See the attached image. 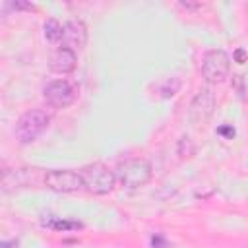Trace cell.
I'll return each mask as SVG.
<instances>
[{
	"mask_svg": "<svg viewBox=\"0 0 248 248\" xmlns=\"http://www.w3.org/2000/svg\"><path fill=\"white\" fill-rule=\"evenodd\" d=\"M43 184L48 190H52V192L70 194V192H78V190L83 188V178L76 170L62 169V170H48V172H45Z\"/></svg>",
	"mask_w": 248,
	"mask_h": 248,
	"instance_id": "obj_5",
	"label": "cell"
},
{
	"mask_svg": "<svg viewBox=\"0 0 248 248\" xmlns=\"http://www.w3.org/2000/svg\"><path fill=\"white\" fill-rule=\"evenodd\" d=\"M43 225L46 229H52V231H78V229H83V225L79 221H70V219H60V217L43 219Z\"/></svg>",
	"mask_w": 248,
	"mask_h": 248,
	"instance_id": "obj_11",
	"label": "cell"
},
{
	"mask_svg": "<svg viewBox=\"0 0 248 248\" xmlns=\"http://www.w3.org/2000/svg\"><path fill=\"white\" fill-rule=\"evenodd\" d=\"M217 132L223 134V136H227V138H232V136H234V128H232V126H221Z\"/></svg>",
	"mask_w": 248,
	"mask_h": 248,
	"instance_id": "obj_16",
	"label": "cell"
},
{
	"mask_svg": "<svg viewBox=\"0 0 248 248\" xmlns=\"http://www.w3.org/2000/svg\"><path fill=\"white\" fill-rule=\"evenodd\" d=\"M231 72V58L223 48L207 50L202 58V76L207 83H223Z\"/></svg>",
	"mask_w": 248,
	"mask_h": 248,
	"instance_id": "obj_4",
	"label": "cell"
},
{
	"mask_svg": "<svg viewBox=\"0 0 248 248\" xmlns=\"http://www.w3.org/2000/svg\"><path fill=\"white\" fill-rule=\"evenodd\" d=\"M234 60H236V62H240V64H242V62H244V60H246V52H244V50H242V48H238V50H236V52H234Z\"/></svg>",
	"mask_w": 248,
	"mask_h": 248,
	"instance_id": "obj_18",
	"label": "cell"
},
{
	"mask_svg": "<svg viewBox=\"0 0 248 248\" xmlns=\"http://www.w3.org/2000/svg\"><path fill=\"white\" fill-rule=\"evenodd\" d=\"M4 176L6 178H14V182L8 184V186H4V190H10V186L21 188V186H29V184H35L37 182V169H17L14 172L6 170Z\"/></svg>",
	"mask_w": 248,
	"mask_h": 248,
	"instance_id": "obj_10",
	"label": "cell"
},
{
	"mask_svg": "<svg viewBox=\"0 0 248 248\" xmlns=\"http://www.w3.org/2000/svg\"><path fill=\"white\" fill-rule=\"evenodd\" d=\"M87 43V27L81 19H70L62 25V46L70 50H79Z\"/></svg>",
	"mask_w": 248,
	"mask_h": 248,
	"instance_id": "obj_8",
	"label": "cell"
},
{
	"mask_svg": "<svg viewBox=\"0 0 248 248\" xmlns=\"http://www.w3.org/2000/svg\"><path fill=\"white\" fill-rule=\"evenodd\" d=\"M48 124H50V114L45 108H31L17 118L16 128H14L16 140L21 145L31 143L48 128Z\"/></svg>",
	"mask_w": 248,
	"mask_h": 248,
	"instance_id": "obj_2",
	"label": "cell"
},
{
	"mask_svg": "<svg viewBox=\"0 0 248 248\" xmlns=\"http://www.w3.org/2000/svg\"><path fill=\"white\" fill-rule=\"evenodd\" d=\"M178 6L184 8V10H198V8H202V4H190V2H180Z\"/></svg>",
	"mask_w": 248,
	"mask_h": 248,
	"instance_id": "obj_17",
	"label": "cell"
},
{
	"mask_svg": "<svg viewBox=\"0 0 248 248\" xmlns=\"http://www.w3.org/2000/svg\"><path fill=\"white\" fill-rule=\"evenodd\" d=\"M151 246H153V248H169V242H167L163 236L155 234V236H151Z\"/></svg>",
	"mask_w": 248,
	"mask_h": 248,
	"instance_id": "obj_14",
	"label": "cell"
},
{
	"mask_svg": "<svg viewBox=\"0 0 248 248\" xmlns=\"http://www.w3.org/2000/svg\"><path fill=\"white\" fill-rule=\"evenodd\" d=\"M180 85H182V81H180L178 78H167V79H163V81L157 85V91H159V95H161L163 99H169V97H174V95L178 93Z\"/></svg>",
	"mask_w": 248,
	"mask_h": 248,
	"instance_id": "obj_13",
	"label": "cell"
},
{
	"mask_svg": "<svg viewBox=\"0 0 248 248\" xmlns=\"http://www.w3.org/2000/svg\"><path fill=\"white\" fill-rule=\"evenodd\" d=\"M43 95H45V101L50 107H54V108H66V107H70L76 101L78 91H76V87L70 81H66V79H54V81H50V83L45 85Z\"/></svg>",
	"mask_w": 248,
	"mask_h": 248,
	"instance_id": "obj_6",
	"label": "cell"
},
{
	"mask_svg": "<svg viewBox=\"0 0 248 248\" xmlns=\"http://www.w3.org/2000/svg\"><path fill=\"white\" fill-rule=\"evenodd\" d=\"M215 103H217V97H215V93H213L209 87L200 89L198 95H196V97L192 99V103H190V110H188L190 120H192L194 124H203V122L213 114Z\"/></svg>",
	"mask_w": 248,
	"mask_h": 248,
	"instance_id": "obj_7",
	"label": "cell"
},
{
	"mask_svg": "<svg viewBox=\"0 0 248 248\" xmlns=\"http://www.w3.org/2000/svg\"><path fill=\"white\" fill-rule=\"evenodd\" d=\"M79 174L83 178V188L97 196L110 194L116 186V174L103 163H91L83 167Z\"/></svg>",
	"mask_w": 248,
	"mask_h": 248,
	"instance_id": "obj_3",
	"label": "cell"
},
{
	"mask_svg": "<svg viewBox=\"0 0 248 248\" xmlns=\"http://www.w3.org/2000/svg\"><path fill=\"white\" fill-rule=\"evenodd\" d=\"M76 64H78L76 52L70 50V48H66V46L56 48V50L50 54V58H48V68H50V72L62 74V76L74 72V70H76Z\"/></svg>",
	"mask_w": 248,
	"mask_h": 248,
	"instance_id": "obj_9",
	"label": "cell"
},
{
	"mask_svg": "<svg viewBox=\"0 0 248 248\" xmlns=\"http://www.w3.org/2000/svg\"><path fill=\"white\" fill-rule=\"evenodd\" d=\"M114 174H116V182L122 188L136 190V188L145 186L151 180L153 169H151V165H149L147 159H143V157H132V159L122 161L116 167V172Z\"/></svg>",
	"mask_w": 248,
	"mask_h": 248,
	"instance_id": "obj_1",
	"label": "cell"
},
{
	"mask_svg": "<svg viewBox=\"0 0 248 248\" xmlns=\"http://www.w3.org/2000/svg\"><path fill=\"white\" fill-rule=\"evenodd\" d=\"M12 8H14V10H35L33 4H25V2H14Z\"/></svg>",
	"mask_w": 248,
	"mask_h": 248,
	"instance_id": "obj_15",
	"label": "cell"
},
{
	"mask_svg": "<svg viewBox=\"0 0 248 248\" xmlns=\"http://www.w3.org/2000/svg\"><path fill=\"white\" fill-rule=\"evenodd\" d=\"M43 29H45V39L48 43H52V45L62 43V25L56 19H46Z\"/></svg>",
	"mask_w": 248,
	"mask_h": 248,
	"instance_id": "obj_12",
	"label": "cell"
}]
</instances>
